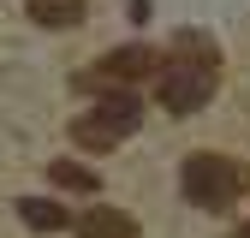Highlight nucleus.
Instances as JSON below:
<instances>
[{"label":"nucleus","mask_w":250,"mask_h":238,"mask_svg":"<svg viewBox=\"0 0 250 238\" xmlns=\"http://www.w3.org/2000/svg\"><path fill=\"white\" fill-rule=\"evenodd\" d=\"M214 60L221 54H214L208 36H197V30H179L173 36V60L155 66V96H161L167 113L191 119V113H203L214 101V89H221V66Z\"/></svg>","instance_id":"nucleus-1"},{"label":"nucleus","mask_w":250,"mask_h":238,"mask_svg":"<svg viewBox=\"0 0 250 238\" xmlns=\"http://www.w3.org/2000/svg\"><path fill=\"white\" fill-rule=\"evenodd\" d=\"M244 185H250V173L232 155H214V149H197V155H185V167H179V191L197 208H232L244 197Z\"/></svg>","instance_id":"nucleus-2"},{"label":"nucleus","mask_w":250,"mask_h":238,"mask_svg":"<svg viewBox=\"0 0 250 238\" xmlns=\"http://www.w3.org/2000/svg\"><path fill=\"white\" fill-rule=\"evenodd\" d=\"M137 125H143V101L131 96V89H107L89 113L72 119V143H83V149H113V143L131 137Z\"/></svg>","instance_id":"nucleus-3"},{"label":"nucleus","mask_w":250,"mask_h":238,"mask_svg":"<svg viewBox=\"0 0 250 238\" xmlns=\"http://www.w3.org/2000/svg\"><path fill=\"white\" fill-rule=\"evenodd\" d=\"M155 66H161V54L143 48V42H125L113 54H102L96 66H89L78 83L83 89H125V83H137V78H155Z\"/></svg>","instance_id":"nucleus-4"},{"label":"nucleus","mask_w":250,"mask_h":238,"mask_svg":"<svg viewBox=\"0 0 250 238\" xmlns=\"http://www.w3.org/2000/svg\"><path fill=\"white\" fill-rule=\"evenodd\" d=\"M89 12V0H30V18L42 30H78Z\"/></svg>","instance_id":"nucleus-5"},{"label":"nucleus","mask_w":250,"mask_h":238,"mask_svg":"<svg viewBox=\"0 0 250 238\" xmlns=\"http://www.w3.org/2000/svg\"><path fill=\"white\" fill-rule=\"evenodd\" d=\"M83 238H137V220L125 215V208H89V215L78 220Z\"/></svg>","instance_id":"nucleus-6"},{"label":"nucleus","mask_w":250,"mask_h":238,"mask_svg":"<svg viewBox=\"0 0 250 238\" xmlns=\"http://www.w3.org/2000/svg\"><path fill=\"white\" fill-rule=\"evenodd\" d=\"M18 220H24V226H36V232H60V226H72V220H66V208L48 202V197H24V202H18Z\"/></svg>","instance_id":"nucleus-7"},{"label":"nucleus","mask_w":250,"mask_h":238,"mask_svg":"<svg viewBox=\"0 0 250 238\" xmlns=\"http://www.w3.org/2000/svg\"><path fill=\"white\" fill-rule=\"evenodd\" d=\"M48 178H54L60 191H83V197H89V191H102V178L89 173V167H78V161H48Z\"/></svg>","instance_id":"nucleus-8"},{"label":"nucleus","mask_w":250,"mask_h":238,"mask_svg":"<svg viewBox=\"0 0 250 238\" xmlns=\"http://www.w3.org/2000/svg\"><path fill=\"white\" fill-rule=\"evenodd\" d=\"M238 238H250V226H244V232H238Z\"/></svg>","instance_id":"nucleus-9"}]
</instances>
